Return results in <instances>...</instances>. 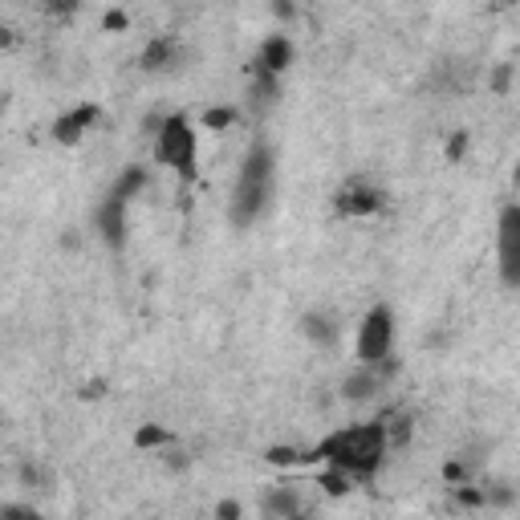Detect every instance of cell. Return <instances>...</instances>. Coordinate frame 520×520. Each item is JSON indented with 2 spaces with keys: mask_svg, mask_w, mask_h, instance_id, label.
<instances>
[{
  "mask_svg": "<svg viewBox=\"0 0 520 520\" xmlns=\"http://www.w3.org/2000/svg\"><path fill=\"white\" fill-rule=\"evenodd\" d=\"M484 496H488V509H509L516 501V488H509V484H484Z\"/></svg>",
  "mask_w": 520,
  "mask_h": 520,
  "instance_id": "obj_21",
  "label": "cell"
},
{
  "mask_svg": "<svg viewBox=\"0 0 520 520\" xmlns=\"http://www.w3.org/2000/svg\"><path fill=\"white\" fill-rule=\"evenodd\" d=\"M468 155V130H455L447 139V163H460Z\"/></svg>",
  "mask_w": 520,
  "mask_h": 520,
  "instance_id": "obj_23",
  "label": "cell"
},
{
  "mask_svg": "<svg viewBox=\"0 0 520 520\" xmlns=\"http://www.w3.org/2000/svg\"><path fill=\"white\" fill-rule=\"evenodd\" d=\"M382 431H386V443H390V451H399V447H407L410 443V435H415V419H410V410H386L382 415Z\"/></svg>",
  "mask_w": 520,
  "mask_h": 520,
  "instance_id": "obj_13",
  "label": "cell"
},
{
  "mask_svg": "<svg viewBox=\"0 0 520 520\" xmlns=\"http://www.w3.org/2000/svg\"><path fill=\"white\" fill-rule=\"evenodd\" d=\"M382 386H386V379H382L379 366L358 362V371H350L346 374V382H341V399L346 402H366V399H374Z\"/></svg>",
  "mask_w": 520,
  "mask_h": 520,
  "instance_id": "obj_10",
  "label": "cell"
},
{
  "mask_svg": "<svg viewBox=\"0 0 520 520\" xmlns=\"http://www.w3.org/2000/svg\"><path fill=\"white\" fill-rule=\"evenodd\" d=\"M175 61H180V41L171 37V33H163V37H150L147 50L139 53V65L147 73H163V70H171Z\"/></svg>",
  "mask_w": 520,
  "mask_h": 520,
  "instance_id": "obj_11",
  "label": "cell"
},
{
  "mask_svg": "<svg viewBox=\"0 0 520 520\" xmlns=\"http://www.w3.org/2000/svg\"><path fill=\"white\" fill-rule=\"evenodd\" d=\"M98 119H102L98 102H81L73 111L57 114V119H53V142H57V147H78V142L86 139V130L98 126Z\"/></svg>",
  "mask_w": 520,
  "mask_h": 520,
  "instance_id": "obj_8",
  "label": "cell"
},
{
  "mask_svg": "<svg viewBox=\"0 0 520 520\" xmlns=\"http://www.w3.org/2000/svg\"><path fill=\"white\" fill-rule=\"evenodd\" d=\"M382 208H386L382 187H374V183H366V180H350L333 191V211L346 216V220H366V216H379Z\"/></svg>",
  "mask_w": 520,
  "mask_h": 520,
  "instance_id": "obj_6",
  "label": "cell"
},
{
  "mask_svg": "<svg viewBox=\"0 0 520 520\" xmlns=\"http://www.w3.org/2000/svg\"><path fill=\"white\" fill-rule=\"evenodd\" d=\"M130 200H122V195H114V191H106V200L94 208V228H98V236L106 241V249L111 252H122L130 241Z\"/></svg>",
  "mask_w": 520,
  "mask_h": 520,
  "instance_id": "obj_7",
  "label": "cell"
},
{
  "mask_svg": "<svg viewBox=\"0 0 520 520\" xmlns=\"http://www.w3.org/2000/svg\"><path fill=\"white\" fill-rule=\"evenodd\" d=\"M509 81H512V65H501V70L492 73V90L504 94V90H509Z\"/></svg>",
  "mask_w": 520,
  "mask_h": 520,
  "instance_id": "obj_28",
  "label": "cell"
},
{
  "mask_svg": "<svg viewBox=\"0 0 520 520\" xmlns=\"http://www.w3.org/2000/svg\"><path fill=\"white\" fill-rule=\"evenodd\" d=\"M386 431H382V419L374 423H354V427H341L333 435L313 447L317 463H338L341 471H350L358 484H371L379 476V468L386 463Z\"/></svg>",
  "mask_w": 520,
  "mask_h": 520,
  "instance_id": "obj_1",
  "label": "cell"
},
{
  "mask_svg": "<svg viewBox=\"0 0 520 520\" xmlns=\"http://www.w3.org/2000/svg\"><path fill=\"white\" fill-rule=\"evenodd\" d=\"M471 480V463L468 460H447L443 463V484L455 488V484H468Z\"/></svg>",
  "mask_w": 520,
  "mask_h": 520,
  "instance_id": "obj_20",
  "label": "cell"
},
{
  "mask_svg": "<svg viewBox=\"0 0 520 520\" xmlns=\"http://www.w3.org/2000/svg\"><path fill=\"white\" fill-rule=\"evenodd\" d=\"M78 4H81V0H45V12H50V17H57V20H70L73 12H78Z\"/></svg>",
  "mask_w": 520,
  "mask_h": 520,
  "instance_id": "obj_22",
  "label": "cell"
},
{
  "mask_svg": "<svg viewBox=\"0 0 520 520\" xmlns=\"http://www.w3.org/2000/svg\"><path fill=\"white\" fill-rule=\"evenodd\" d=\"M260 512L264 516H277V520H293V516H301V496L293 488H272L264 501H260Z\"/></svg>",
  "mask_w": 520,
  "mask_h": 520,
  "instance_id": "obj_12",
  "label": "cell"
},
{
  "mask_svg": "<svg viewBox=\"0 0 520 520\" xmlns=\"http://www.w3.org/2000/svg\"><path fill=\"white\" fill-rule=\"evenodd\" d=\"M102 394H106V379H90L86 386H81V399H86V402L102 399Z\"/></svg>",
  "mask_w": 520,
  "mask_h": 520,
  "instance_id": "obj_26",
  "label": "cell"
},
{
  "mask_svg": "<svg viewBox=\"0 0 520 520\" xmlns=\"http://www.w3.org/2000/svg\"><path fill=\"white\" fill-rule=\"evenodd\" d=\"M496 269L504 289H520V203H504L496 220Z\"/></svg>",
  "mask_w": 520,
  "mask_h": 520,
  "instance_id": "obj_5",
  "label": "cell"
},
{
  "mask_svg": "<svg viewBox=\"0 0 520 520\" xmlns=\"http://www.w3.org/2000/svg\"><path fill=\"white\" fill-rule=\"evenodd\" d=\"M142 187H147V171H142V167H126L111 191H114V195H122V200H134Z\"/></svg>",
  "mask_w": 520,
  "mask_h": 520,
  "instance_id": "obj_19",
  "label": "cell"
},
{
  "mask_svg": "<svg viewBox=\"0 0 520 520\" xmlns=\"http://www.w3.org/2000/svg\"><path fill=\"white\" fill-rule=\"evenodd\" d=\"M354 484H358V480H354L350 471H341L338 463H325V468H321V476H317V488L325 492V496H333V501H341Z\"/></svg>",
  "mask_w": 520,
  "mask_h": 520,
  "instance_id": "obj_17",
  "label": "cell"
},
{
  "mask_svg": "<svg viewBox=\"0 0 520 520\" xmlns=\"http://www.w3.org/2000/svg\"><path fill=\"white\" fill-rule=\"evenodd\" d=\"M272 175H277L272 147L269 142H252L241 163V180H236V191H232V203H228V216L236 228H249L252 220H260V211L269 208Z\"/></svg>",
  "mask_w": 520,
  "mask_h": 520,
  "instance_id": "obj_2",
  "label": "cell"
},
{
  "mask_svg": "<svg viewBox=\"0 0 520 520\" xmlns=\"http://www.w3.org/2000/svg\"><path fill=\"white\" fill-rule=\"evenodd\" d=\"M41 480H45V476H41L37 463H20V484H29L33 488V484H41Z\"/></svg>",
  "mask_w": 520,
  "mask_h": 520,
  "instance_id": "obj_29",
  "label": "cell"
},
{
  "mask_svg": "<svg viewBox=\"0 0 520 520\" xmlns=\"http://www.w3.org/2000/svg\"><path fill=\"white\" fill-rule=\"evenodd\" d=\"M0 520H37L29 504H0Z\"/></svg>",
  "mask_w": 520,
  "mask_h": 520,
  "instance_id": "obj_24",
  "label": "cell"
},
{
  "mask_svg": "<svg viewBox=\"0 0 520 520\" xmlns=\"http://www.w3.org/2000/svg\"><path fill=\"white\" fill-rule=\"evenodd\" d=\"M241 122V111L236 106H208V111L200 114V126L203 130H228Z\"/></svg>",
  "mask_w": 520,
  "mask_h": 520,
  "instance_id": "obj_18",
  "label": "cell"
},
{
  "mask_svg": "<svg viewBox=\"0 0 520 520\" xmlns=\"http://www.w3.org/2000/svg\"><path fill=\"white\" fill-rule=\"evenodd\" d=\"M130 443H134V451H167L171 443H175V435H171L163 423H139L134 435H130Z\"/></svg>",
  "mask_w": 520,
  "mask_h": 520,
  "instance_id": "obj_15",
  "label": "cell"
},
{
  "mask_svg": "<svg viewBox=\"0 0 520 520\" xmlns=\"http://www.w3.org/2000/svg\"><path fill=\"white\" fill-rule=\"evenodd\" d=\"M272 12H277L280 20H293V17H297V9H293V0H272Z\"/></svg>",
  "mask_w": 520,
  "mask_h": 520,
  "instance_id": "obj_30",
  "label": "cell"
},
{
  "mask_svg": "<svg viewBox=\"0 0 520 520\" xmlns=\"http://www.w3.org/2000/svg\"><path fill=\"white\" fill-rule=\"evenodd\" d=\"M150 155H155V163L175 171L183 187L195 183V175H200V139H195V126H191L187 114H167L163 119L159 134L150 142Z\"/></svg>",
  "mask_w": 520,
  "mask_h": 520,
  "instance_id": "obj_3",
  "label": "cell"
},
{
  "mask_svg": "<svg viewBox=\"0 0 520 520\" xmlns=\"http://www.w3.org/2000/svg\"><path fill=\"white\" fill-rule=\"evenodd\" d=\"M102 29H106V33H122V29H130V17L122 9H111L106 17H102Z\"/></svg>",
  "mask_w": 520,
  "mask_h": 520,
  "instance_id": "obj_25",
  "label": "cell"
},
{
  "mask_svg": "<svg viewBox=\"0 0 520 520\" xmlns=\"http://www.w3.org/2000/svg\"><path fill=\"white\" fill-rule=\"evenodd\" d=\"M301 333L313 341V346H333L338 341V321L330 313H305L301 317Z\"/></svg>",
  "mask_w": 520,
  "mask_h": 520,
  "instance_id": "obj_14",
  "label": "cell"
},
{
  "mask_svg": "<svg viewBox=\"0 0 520 520\" xmlns=\"http://www.w3.org/2000/svg\"><path fill=\"white\" fill-rule=\"evenodd\" d=\"M264 463H272V468H301V463H317V455H313V447H289V443H272L269 451H264Z\"/></svg>",
  "mask_w": 520,
  "mask_h": 520,
  "instance_id": "obj_16",
  "label": "cell"
},
{
  "mask_svg": "<svg viewBox=\"0 0 520 520\" xmlns=\"http://www.w3.org/2000/svg\"><path fill=\"white\" fill-rule=\"evenodd\" d=\"M241 504H236V501H220V504H216V516H220V520H241Z\"/></svg>",
  "mask_w": 520,
  "mask_h": 520,
  "instance_id": "obj_27",
  "label": "cell"
},
{
  "mask_svg": "<svg viewBox=\"0 0 520 520\" xmlns=\"http://www.w3.org/2000/svg\"><path fill=\"white\" fill-rule=\"evenodd\" d=\"M293 57H297V50H293V41L285 37V33H269V37L260 41L256 50V61H252V70H264V73H285L293 65Z\"/></svg>",
  "mask_w": 520,
  "mask_h": 520,
  "instance_id": "obj_9",
  "label": "cell"
},
{
  "mask_svg": "<svg viewBox=\"0 0 520 520\" xmlns=\"http://www.w3.org/2000/svg\"><path fill=\"white\" fill-rule=\"evenodd\" d=\"M390 354H394V310H390V305H374V310L358 321L354 358L366 362V366H379Z\"/></svg>",
  "mask_w": 520,
  "mask_h": 520,
  "instance_id": "obj_4",
  "label": "cell"
}]
</instances>
